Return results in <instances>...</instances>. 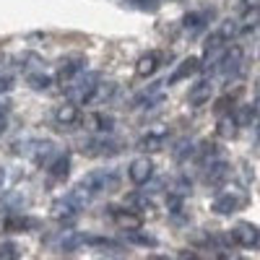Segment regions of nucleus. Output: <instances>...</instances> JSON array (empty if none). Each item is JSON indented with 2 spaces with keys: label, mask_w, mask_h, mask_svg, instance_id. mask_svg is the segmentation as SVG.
<instances>
[{
  "label": "nucleus",
  "mask_w": 260,
  "mask_h": 260,
  "mask_svg": "<svg viewBox=\"0 0 260 260\" xmlns=\"http://www.w3.org/2000/svg\"><path fill=\"white\" fill-rule=\"evenodd\" d=\"M242 203H245V198H240L237 192H221V195H216V198H213V211L221 213V216H229Z\"/></svg>",
  "instance_id": "6e6552de"
},
{
  "label": "nucleus",
  "mask_w": 260,
  "mask_h": 260,
  "mask_svg": "<svg viewBox=\"0 0 260 260\" xmlns=\"http://www.w3.org/2000/svg\"><path fill=\"white\" fill-rule=\"evenodd\" d=\"M78 187L89 195V198H94L96 192H104V190H115L117 187V175L110 169H96V172H89L86 177H81Z\"/></svg>",
  "instance_id": "f03ea898"
},
{
  "label": "nucleus",
  "mask_w": 260,
  "mask_h": 260,
  "mask_svg": "<svg viewBox=\"0 0 260 260\" xmlns=\"http://www.w3.org/2000/svg\"><path fill=\"white\" fill-rule=\"evenodd\" d=\"M226 175H229V164H226V161H221V159H211V161L206 164L203 180H206L208 185H219V182H224V180H226Z\"/></svg>",
  "instance_id": "9b49d317"
},
{
  "label": "nucleus",
  "mask_w": 260,
  "mask_h": 260,
  "mask_svg": "<svg viewBox=\"0 0 260 260\" xmlns=\"http://www.w3.org/2000/svg\"><path fill=\"white\" fill-rule=\"evenodd\" d=\"M151 175H154V167H151V161L146 156L136 159L133 164L127 167V177H130V182H133V185H146L151 180Z\"/></svg>",
  "instance_id": "423d86ee"
},
{
  "label": "nucleus",
  "mask_w": 260,
  "mask_h": 260,
  "mask_svg": "<svg viewBox=\"0 0 260 260\" xmlns=\"http://www.w3.org/2000/svg\"><path fill=\"white\" fill-rule=\"evenodd\" d=\"M206 13H187L185 18H182V26L187 29V31H198V29H203V24H206Z\"/></svg>",
  "instance_id": "5701e85b"
},
{
  "label": "nucleus",
  "mask_w": 260,
  "mask_h": 260,
  "mask_svg": "<svg viewBox=\"0 0 260 260\" xmlns=\"http://www.w3.org/2000/svg\"><path fill=\"white\" fill-rule=\"evenodd\" d=\"M55 120L60 125H73L78 120V104L76 102H68V104H60L55 110Z\"/></svg>",
  "instance_id": "dca6fc26"
},
{
  "label": "nucleus",
  "mask_w": 260,
  "mask_h": 260,
  "mask_svg": "<svg viewBox=\"0 0 260 260\" xmlns=\"http://www.w3.org/2000/svg\"><path fill=\"white\" fill-rule=\"evenodd\" d=\"M47 172H50L55 180H65V177H68V172H71V159H68V154H57V156L50 161Z\"/></svg>",
  "instance_id": "2eb2a0df"
},
{
  "label": "nucleus",
  "mask_w": 260,
  "mask_h": 260,
  "mask_svg": "<svg viewBox=\"0 0 260 260\" xmlns=\"http://www.w3.org/2000/svg\"><path fill=\"white\" fill-rule=\"evenodd\" d=\"M198 71H201V60H198V57H187V60H182V62L177 65V71L169 76V83H180V81L195 76Z\"/></svg>",
  "instance_id": "f8f14e48"
},
{
  "label": "nucleus",
  "mask_w": 260,
  "mask_h": 260,
  "mask_svg": "<svg viewBox=\"0 0 260 260\" xmlns=\"http://www.w3.org/2000/svg\"><path fill=\"white\" fill-rule=\"evenodd\" d=\"M31 226H37V221L26 219V216H8L6 219V229L8 232H29Z\"/></svg>",
  "instance_id": "aec40b11"
},
{
  "label": "nucleus",
  "mask_w": 260,
  "mask_h": 260,
  "mask_svg": "<svg viewBox=\"0 0 260 260\" xmlns=\"http://www.w3.org/2000/svg\"><path fill=\"white\" fill-rule=\"evenodd\" d=\"M21 252H18V247L16 245H11V242H3L0 245V257H18Z\"/></svg>",
  "instance_id": "a878e982"
},
{
  "label": "nucleus",
  "mask_w": 260,
  "mask_h": 260,
  "mask_svg": "<svg viewBox=\"0 0 260 260\" xmlns=\"http://www.w3.org/2000/svg\"><path fill=\"white\" fill-rule=\"evenodd\" d=\"M81 151L86 156H112V154H117L120 151V146H117V141H112L107 133H99L96 138H89L83 146H81Z\"/></svg>",
  "instance_id": "7ed1b4c3"
},
{
  "label": "nucleus",
  "mask_w": 260,
  "mask_h": 260,
  "mask_svg": "<svg viewBox=\"0 0 260 260\" xmlns=\"http://www.w3.org/2000/svg\"><path fill=\"white\" fill-rule=\"evenodd\" d=\"M161 60V52H146L141 60H138V65H136V73L138 76H151V73H156L159 71V62Z\"/></svg>",
  "instance_id": "ddd939ff"
},
{
  "label": "nucleus",
  "mask_w": 260,
  "mask_h": 260,
  "mask_svg": "<svg viewBox=\"0 0 260 260\" xmlns=\"http://www.w3.org/2000/svg\"><path fill=\"white\" fill-rule=\"evenodd\" d=\"M11 86H13V81H11L8 76L0 78V91H11Z\"/></svg>",
  "instance_id": "cd10ccee"
},
{
  "label": "nucleus",
  "mask_w": 260,
  "mask_h": 260,
  "mask_svg": "<svg viewBox=\"0 0 260 260\" xmlns=\"http://www.w3.org/2000/svg\"><path fill=\"white\" fill-rule=\"evenodd\" d=\"M125 240H127V242H133V245H141V247H154V245H156V240H154V237L141 234L138 229L127 232V234H125Z\"/></svg>",
  "instance_id": "4be33fe9"
},
{
  "label": "nucleus",
  "mask_w": 260,
  "mask_h": 260,
  "mask_svg": "<svg viewBox=\"0 0 260 260\" xmlns=\"http://www.w3.org/2000/svg\"><path fill=\"white\" fill-rule=\"evenodd\" d=\"M211 94H213V83L206 78V81H198V83H192V86H190L187 102H190L192 107H201V104H208Z\"/></svg>",
  "instance_id": "9d476101"
},
{
  "label": "nucleus",
  "mask_w": 260,
  "mask_h": 260,
  "mask_svg": "<svg viewBox=\"0 0 260 260\" xmlns=\"http://www.w3.org/2000/svg\"><path fill=\"white\" fill-rule=\"evenodd\" d=\"M81 245H83V237L76 234V232H71V229H65V232L60 234V240H57V250H62V252H73V250H78Z\"/></svg>",
  "instance_id": "f3484780"
},
{
  "label": "nucleus",
  "mask_w": 260,
  "mask_h": 260,
  "mask_svg": "<svg viewBox=\"0 0 260 260\" xmlns=\"http://www.w3.org/2000/svg\"><path fill=\"white\" fill-rule=\"evenodd\" d=\"M83 71H86V60H83V57H76V60H68V62H65L57 76H60L62 83H71V81H73L78 73H83Z\"/></svg>",
  "instance_id": "4468645a"
},
{
  "label": "nucleus",
  "mask_w": 260,
  "mask_h": 260,
  "mask_svg": "<svg viewBox=\"0 0 260 260\" xmlns=\"http://www.w3.org/2000/svg\"><path fill=\"white\" fill-rule=\"evenodd\" d=\"M242 57H245V52H242V47H229L224 55H221V60L213 65V73H221V76H234L237 71H240V65H242Z\"/></svg>",
  "instance_id": "20e7f679"
},
{
  "label": "nucleus",
  "mask_w": 260,
  "mask_h": 260,
  "mask_svg": "<svg viewBox=\"0 0 260 260\" xmlns=\"http://www.w3.org/2000/svg\"><path fill=\"white\" fill-rule=\"evenodd\" d=\"M110 216L115 219V224L117 226H122V229H127V232H133V229H141V216L138 213H133L130 208H117V206H110Z\"/></svg>",
  "instance_id": "0eeeda50"
},
{
  "label": "nucleus",
  "mask_w": 260,
  "mask_h": 260,
  "mask_svg": "<svg viewBox=\"0 0 260 260\" xmlns=\"http://www.w3.org/2000/svg\"><path fill=\"white\" fill-rule=\"evenodd\" d=\"M232 240L240 245V247H255L260 242V229L250 221H240L232 229Z\"/></svg>",
  "instance_id": "39448f33"
},
{
  "label": "nucleus",
  "mask_w": 260,
  "mask_h": 260,
  "mask_svg": "<svg viewBox=\"0 0 260 260\" xmlns=\"http://www.w3.org/2000/svg\"><path fill=\"white\" fill-rule=\"evenodd\" d=\"M175 192H177V195H187V192H190V180H185V177L175 180Z\"/></svg>",
  "instance_id": "bb28decb"
},
{
  "label": "nucleus",
  "mask_w": 260,
  "mask_h": 260,
  "mask_svg": "<svg viewBox=\"0 0 260 260\" xmlns=\"http://www.w3.org/2000/svg\"><path fill=\"white\" fill-rule=\"evenodd\" d=\"M164 143H167V136L164 133H146L141 138V148L143 151H159Z\"/></svg>",
  "instance_id": "412c9836"
},
{
  "label": "nucleus",
  "mask_w": 260,
  "mask_h": 260,
  "mask_svg": "<svg viewBox=\"0 0 260 260\" xmlns=\"http://www.w3.org/2000/svg\"><path fill=\"white\" fill-rule=\"evenodd\" d=\"M96 86H99V73H78L71 83H65V96L68 102H76V104H86L91 102L94 94H96Z\"/></svg>",
  "instance_id": "f257e3e1"
},
{
  "label": "nucleus",
  "mask_w": 260,
  "mask_h": 260,
  "mask_svg": "<svg viewBox=\"0 0 260 260\" xmlns=\"http://www.w3.org/2000/svg\"><path fill=\"white\" fill-rule=\"evenodd\" d=\"M195 151H198V148H195L192 143H180V146L175 148V159H177V161H185L187 156L195 154Z\"/></svg>",
  "instance_id": "393cba45"
},
{
  "label": "nucleus",
  "mask_w": 260,
  "mask_h": 260,
  "mask_svg": "<svg viewBox=\"0 0 260 260\" xmlns=\"http://www.w3.org/2000/svg\"><path fill=\"white\" fill-rule=\"evenodd\" d=\"M245 8H250V11H260V0H245Z\"/></svg>",
  "instance_id": "c85d7f7f"
},
{
  "label": "nucleus",
  "mask_w": 260,
  "mask_h": 260,
  "mask_svg": "<svg viewBox=\"0 0 260 260\" xmlns=\"http://www.w3.org/2000/svg\"><path fill=\"white\" fill-rule=\"evenodd\" d=\"M29 86L34 91H45L50 86V76H45V73H29Z\"/></svg>",
  "instance_id": "b1692460"
},
{
  "label": "nucleus",
  "mask_w": 260,
  "mask_h": 260,
  "mask_svg": "<svg viewBox=\"0 0 260 260\" xmlns=\"http://www.w3.org/2000/svg\"><path fill=\"white\" fill-rule=\"evenodd\" d=\"M237 130H240V122H237L234 115H224L219 120V125H216V133H219L221 138H234Z\"/></svg>",
  "instance_id": "6ab92c4d"
},
{
  "label": "nucleus",
  "mask_w": 260,
  "mask_h": 260,
  "mask_svg": "<svg viewBox=\"0 0 260 260\" xmlns=\"http://www.w3.org/2000/svg\"><path fill=\"white\" fill-rule=\"evenodd\" d=\"M86 120L91 122V127L96 130V133H112V127H115V120L110 115H104V112H94V115H89Z\"/></svg>",
  "instance_id": "a211bd4d"
},
{
  "label": "nucleus",
  "mask_w": 260,
  "mask_h": 260,
  "mask_svg": "<svg viewBox=\"0 0 260 260\" xmlns=\"http://www.w3.org/2000/svg\"><path fill=\"white\" fill-rule=\"evenodd\" d=\"M161 102H164V94H161L159 83H151L148 89H143V91H138L133 96V107H156Z\"/></svg>",
  "instance_id": "1a4fd4ad"
}]
</instances>
